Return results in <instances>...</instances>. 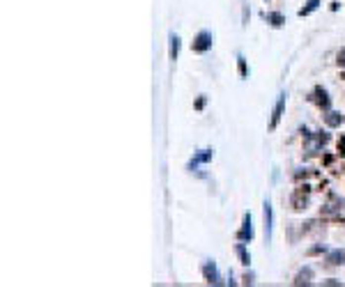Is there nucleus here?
Segmentation results:
<instances>
[{"label":"nucleus","mask_w":345,"mask_h":287,"mask_svg":"<svg viewBox=\"0 0 345 287\" xmlns=\"http://www.w3.org/2000/svg\"><path fill=\"white\" fill-rule=\"evenodd\" d=\"M212 44H214V35L210 33V30H200V33L193 37L191 48H193V53H207V51L212 48Z\"/></svg>","instance_id":"1"},{"label":"nucleus","mask_w":345,"mask_h":287,"mask_svg":"<svg viewBox=\"0 0 345 287\" xmlns=\"http://www.w3.org/2000/svg\"><path fill=\"white\" fill-rule=\"evenodd\" d=\"M286 99H288V94H286V92H281V94H279V101H276V106H274V110H272V122H269V131H274V129L279 127L281 117H283V110H286Z\"/></svg>","instance_id":"2"},{"label":"nucleus","mask_w":345,"mask_h":287,"mask_svg":"<svg viewBox=\"0 0 345 287\" xmlns=\"http://www.w3.org/2000/svg\"><path fill=\"white\" fill-rule=\"evenodd\" d=\"M203 276H205V283H210V285H219L221 283V276H219V271H216L214 260L203 262Z\"/></svg>","instance_id":"3"},{"label":"nucleus","mask_w":345,"mask_h":287,"mask_svg":"<svg viewBox=\"0 0 345 287\" xmlns=\"http://www.w3.org/2000/svg\"><path fill=\"white\" fill-rule=\"evenodd\" d=\"M237 239L249 244L253 239V225H251V214H244V223H242V230L237 232Z\"/></svg>","instance_id":"4"},{"label":"nucleus","mask_w":345,"mask_h":287,"mask_svg":"<svg viewBox=\"0 0 345 287\" xmlns=\"http://www.w3.org/2000/svg\"><path fill=\"white\" fill-rule=\"evenodd\" d=\"M212 159H214V149H200L191 159V163H189V170H196L198 163H207V161H212Z\"/></svg>","instance_id":"5"},{"label":"nucleus","mask_w":345,"mask_h":287,"mask_svg":"<svg viewBox=\"0 0 345 287\" xmlns=\"http://www.w3.org/2000/svg\"><path fill=\"white\" fill-rule=\"evenodd\" d=\"M325 262L329 264V267H341V264H345V251H329L325 257Z\"/></svg>","instance_id":"6"},{"label":"nucleus","mask_w":345,"mask_h":287,"mask_svg":"<svg viewBox=\"0 0 345 287\" xmlns=\"http://www.w3.org/2000/svg\"><path fill=\"white\" fill-rule=\"evenodd\" d=\"M313 283V267H304L295 276V285H311Z\"/></svg>","instance_id":"7"},{"label":"nucleus","mask_w":345,"mask_h":287,"mask_svg":"<svg viewBox=\"0 0 345 287\" xmlns=\"http://www.w3.org/2000/svg\"><path fill=\"white\" fill-rule=\"evenodd\" d=\"M262 216H265V237H267V241H269L272 239V205H269V200H265Z\"/></svg>","instance_id":"8"},{"label":"nucleus","mask_w":345,"mask_h":287,"mask_svg":"<svg viewBox=\"0 0 345 287\" xmlns=\"http://www.w3.org/2000/svg\"><path fill=\"white\" fill-rule=\"evenodd\" d=\"M315 104H318L320 108H325V110L332 106V99H329V94H327L325 87H318V90H315Z\"/></svg>","instance_id":"9"},{"label":"nucleus","mask_w":345,"mask_h":287,"mask_svg":"<svg viewBox=\"0 0 345 287\" xmlns=\"http://www.w3.org/2000/svg\"><path fill=\"white\" fill-rule=\"evenodd\" d=\"M325 124L327 127H341L343 124V115L341 113H336V110H327V115H325Z\"/></svg>","instance_id":"10"},{"label":"nucleus","mask_w":345,"mask_h":287,"mask_svg":"<svg viewBox=\"0 0 345 287\" xmlns=\"http://www.w3.org/2000/svg\"><path fill=\"white\" fill-rule=\"evenodd\" d=\"M235 253L239 255V260H242V264H244V267H249V264H251V255H249V251H246L244 241H239L237 246H235Z\"/></svg>","instance_id":"11"},{"label":"nucleus","mask_w":345,"mask_h":287,"mask_svg":"<svg viewBox=\"0 0 345 287\" xmlns=\"http://www.w3.org/2000/svg\"><path fill=\"white\" fill-rule=\"evenodd\" d=\"M262 19L269 21L274 28H279V26H283V23H286L283 14H279V12H265V14H262Z\"/></svg>","instance_id":"12"},{"label":"nucleus","mask_w":345,"mask_h":287,"mask_svg":"<svg viewBox=\"0 0 345 287\" xmlns=\"http://www.w3.org/2000/svg\"><path fill=\"white\" fill-rule=\"evenodd\" d=\"M320 2H322V0H308V2H306V7H302V9H299V16H308L311 12H315V9L320 7Z\"/></svg>","instance_id":"13"},{"label":"nucleus","mask_w":345,"mask_h":287,"mask_svg":"<svg viewBox=\"0 0 345 287\" xmlns=\"http://www.w3.org/2000/svg\"><path fill=\"white\" fill-rule=\"evenodd\" d=\"M179 37L177 35H171V60H177V55H179Z\"/></svg>","instance_id":"14"},{"label":"nucleus","mask_w":345,"mask_h":287,"mask_svg":"<svg viewBox=\"0 0 345 287\" xmlns=\"http://www.w3.org/2000/svg\"><path fill=\"white\" fill-rule=\"evenodd\" d=\"M237 60H239V76H242V78H249V67H246L244 55H239Z\"/></svg>","instance_id":"15"},{"label":"nucleus","mask_w":345,"mask_h":287,"mask_svg":"<svg viewBox=\"0 0 345 287\" xmlns=\"http://www.w3.org/2000/svg\"><path fill=\"white\" fill-rule=\"evenodd\" d=\"M205 94H200V99L198 101H196V110H203V108H205Z\"/></svg>","instance_id":"16"},{"label":"nucleus","mask_w":345,"mask_h":287,"mask_svg":"<svg viewBox=\"0 0 345 287\" xmlns=\"http://www.w3.org/2000/svg\"><path fill=\"white\" fill-rule=\"evenodd\" d=\"M336 58H339V65H341V67H345V48H341Z\"/></svg>","instance_id":"17"},{"label":"nucleus","mask_w":345,"mask_h":287,"mask_svg":"<svg viewBox=\"0 0 345 287\" xmlns=\"http://www.w3.org/2000/svg\"><path fill=\"white\" fill-rule=\"evenodd\" d=\"M327 248L325 246H315V248H311V251H308V255H318V253H325Z\"/></svg>","instance_id":"18"},{"label":"nucleus","mask_w":345,"mask_h":287,"mask_svg":"<svg viewBox=\"0 0 345 287\" xmlns=\"http://www.w3.org/2000/svg\"><path fill=\"white\" fill-rule=\"evenodd\" d=\"M244 283H246V285H251V283H253V276H251V274H244Z\"/></svg>","instance_id":"19"},{"label":"nucleus","mask_w":345,"mask_h":287,"mask_svg":"<svg viewBox=\"0 0 345 287\" xmlns=\"http://www.w3.org/2000/svg\"><path fill=\"white\" fill-rule=\"evenodd\" d=\"M325 285H341V281H336V278H329V281H325Z\"/></svg>","instance_id":"20"}]
</instances>
